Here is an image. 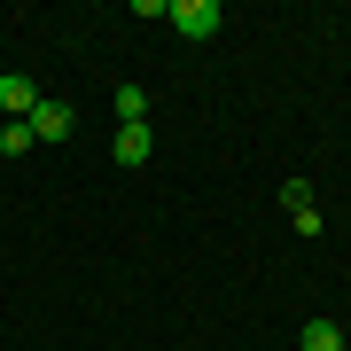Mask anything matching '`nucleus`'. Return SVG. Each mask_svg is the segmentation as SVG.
Here are the masks:
<instances>
[{
	"label": "nucleus",
	"instance_id": "423d86ee",
	"mask_svg": "<svg viewBox=\"0 0 351 351\" xmlns=\"http://www.w3.org/2000/svg\"><path fill=\"white\" fill-rule=\"evenodd\" d=\"M304 351H343V328L336 320H304Z\"/></svg>",
	"mask_w": 351,
	"mask_h": 351
},
{
	"label": "nucleus",
	"instance_id": "6e6552de",
	"mask_svg": "<svg viewBox=\"0 0 351 351\" xmlns=\"http://www.w3.org/2000/svg\"><path fill=\"white\" fill-rule=\"evenodd\" d=\"M24 149H39V141H32V125H24V117H16V125L0 133V156H24Z\"/></svg>",
	"mask_w": 351,
	"mask_h": 351
},
{
	"label": "nucleus",
	"instance_id": "f03ea898",
	"mask_svg": "<svg viewBox=\"0 0 351 351\" xmlns=\"http://www.w3.org/2000/svg\"><path fill=\"white\" fill-rule=\"evenodd\" d=\"M24 125H32V141H71V125H78V117H71V101H39Z\"/></svg>",
	"mask_w": 351,
	"mask_h": 351
},
{
	"label": "nucleus",
	"instance_id": "f257e3e1",
	"mask_svg": "<svg viewBox=\"0 0 351 351\" xmlns=\"http://www.w3.org/2000/svg\"><path fill=\"white\" fill-rule=\"evenodd\" d=\"M172 24L188 32V39H211L226 24V8H219V0H172Z\"/></svg>",
	"mask_w": 351,
	"mask_h": 351
},
{
	"label": "nucleus",
	"instance_id": "39448f33",
	"mask_svg": "<svg viewBox=\"0 0 351 351\" xmlns=\"http://www.w3.org/2000/svg\"><path fill=\"white\" fill-rule=\"evenodd\" d=\"M117 125H149V94L141 86H117Z\"/></svg>",
	"mask_w": 351,
	"mask_h": 351
},
{
	"label": "nucleus",
	"instance_id": "0eeeda50",
	"mask_svg": "<svg viewBox=\"0 0 351 351\" xmlns=\"http://www.w3.org/2000/svg\"><path fill=\"white\" fill-rule=\"evenodd\" d=\"M281 203H289V219H297V211H320V203H313V180H289Z\"/></svg>",
	"mask_w": 351,
	"mask_h": 351
},
{
	"label": "nucleus",
	"instance_id": "7ed1b4c3",
	"mask_svg": "<svg viewBox=\"0 0 351 351\" xmlns=\"http://www.w3.org/2000/svg\"><path fill=\"white\" fill-rule=\"evenodd\" d=\"M0 110H8V125H16V117H32V110H39V86H32L24 71H8V78H0Z\"/></svg>",
	"mask_w": 351,
	"mask_h": 351
},
{
	"label": "nucleus",
	"instance_id": "20e7f679",
	"mask_svg": "<svg viewBox=\"0 0 351 351\" xmlns=\"http://www.w3.org/2000/svg\"><path fill=\"white\" fill-rule=\"evenodd\" d=\"M117 164H125V172H141V164L156 156V141H149V125H117V149H110Z\"/></svg>",
	"mask_w": 351,
	"mask_h": 351
}]
</instances>
